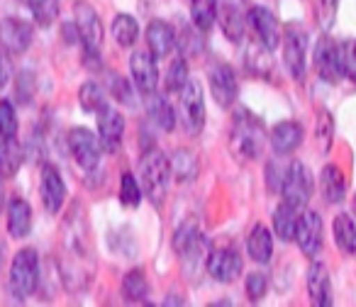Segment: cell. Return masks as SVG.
Listing matches in <instances>:
<instances>
[{
    "label": "cell",
    "instance_id": "cell-8",
    "mask_svg": "<svg viewBox=\"0 0 356 307\" xmlns=\"http://www.w3.org/2000/svg\"><path fill=\"white\" fill-rule=\"evenodd\" d=\"M283 200L291 203L293 208L305 210V205L310 203L312 198V174L302 161H293L288 166L286 174V183H283Z\"/></svg>",
    "mask_w": 356,
    "mask_h": 307
},
{
    "label": "cell",
    "instance_id": "cell-53",
    "mask_svg": "<svg viewBox=\"0 0 356 307\" xmlns=\"http://www.w3.org/2000/svg\"><path fill=\"white\" fill-rule=\"evenodd\" d=\"M3 258H6V251H3V244H0V268H3Z\"/></svg>",
    "mask_w": 356,
    "mask_h": 307
},
{
    "label": "cell",
    "instance_id": "cell-25",
    "mask_svg": "<svg viewBox=\"0 0 356 307\" xmlns=\"http://www.w3.org/2000/svg\"><path fill=\"white\" fill-rule=\"evenodd\" d=\"M218 20L220 27H222L225 37L234 44H242L244 37H247V17L242 15V10L229 3H225L222 8H218Z\"/></svg>",
    "mask_w": 356,
    "mask_h": 307
},
{
    "label": "cell",
    "instance_id": "cell-4",
    "mask_svg": "<svg viewBox=\"0 0 356 307\" xmlns=\"http://www.w3.org/2000/svg\"><path fill=\"white\" fill-rule=\"evenodd\" d=\"M40 254L37 249L25 247L15 254L10 263V290L17 300H27L40 288Z\"/></svg>",
    "mask_w": 356,
    "mask_h": 307
},
{
    "label": "cell",
    "instance_id": "cell-5",
    "mask_svg": "<svg viewBox=\"0 0 356 307\" xmlns=\"http://www.w3.org/2000/svg\"><path fill=\"white\" fill-rule=\"evenodd\" d=\"M312 66H315L317 76L327 83H339L346 76L344 71V49L337 44L332 37H320L312 49Z\"/></svg>",
    "mask_w": 356,
    "mask_h": 307
},
{
    "label": "cell",
    "instance_id": "cell-9",
    "mask_svg": "<svg viewBox=\"0 0 356 307\" xmlns=\"http://www.w3.org/2000/svg\"><path fill=\"white\" fill-rule=\"evenodd\" d=\"M296 242L307 258L320 256L322 244H325V229H322V217L315 210H302L300 213L296 227Z\"/></svg>",
    "mask_w": 356,
    "mask_h": 307
},
{
    "label": "cell",
    "instance_id": "cell-38",
    "mask_svg": "<svg viewBox=\"0 0 356 307\" xmlns=\"http://www.w3.org/2000/svg\"><path fill=\"white\" fill-rule=\"evenodd\" d=\"M32 10V17L37 20V25L47 27L54 22L56 13H59V0H25Z\"/></svg>",
    "mask_w": 356,
    "mask_h": 307
},
{
    "label": "cell",
    "instance_id": "cell-13",
    "mask_svg": "<svg viewBox=\"0 0 356 307\" xmlns=\"http://www.w3.org/2000/svg\"><path fill=\"white\" fill-rule=\"evenodd\" d=\"M32 25L20 17H6L0 22V47L6 49V54H25L32 44Z\"/></svg>",
    "mask_w": 356,
    "mask_h": 307
},
{
    "label": "cell",
    "instance_id": "cell-50",
    "mask_svg": "<svg viewBox=\"0 0 356 307\" xmlns=\"http://www.w3.org/2000/svg\"><path fill=\"white\" fill-rule=\"evenodd\" d=\"M10 61H8V56L6 54H0V90L6 88L8 85V81H10Z\"/></svg>",
    "mask_w": 356,
    "mask_h": 307
},
{
    "label": "cell",
    "instance_id": "cell-20",
    "mask_svg": "<svg viewBox=\"0 0 356 307\" xmlns=\"http://www.w3.org/2000/svg\"><path fill=\"white\" fill-rule=\"evenodd\" d=\"M302 137H305V129H302V124L296 122V119H283V122L273 124L271 134H268L273 151H276L278 156H288V154L296 151L302 144Z\"/></svg>",
    "mask_w": 356,
    "mask_h": 307
},
{
    "label": "cell",
    "instance_id": "cell-47",
    "mask_svg": "<svg viewBox=\"0 0 356 307\" xmlns=\"http://www.w3.org/2000/svg\"><path fill=\"white\" fill-rule=\"evenodd\" d=\"M332 132H334V119L327 110H322L320 117H317V139L322 142V149H330V142H332Z\"/></svg>",
    "mask_w": 356,
    "mask_h": 307
},
{
    "label": "cell",
    "instance_id": "cell-6",
    "mask_svg": "<svg viewBox=\"0 0 356 307\" xmlns=\"http://www.w3.org/2000/svg\"><path fill=\"white\" fill-rule=\"evenodd\" d=\"M66 144H69V151L74 156V161L86 171V174H93L100 166V154H103V147H100V139L95 137L90 129L86 127H74L66 137Z\"/></svg>",
    "mask_w": 356,
    "mask_h": 307
},
{
    "label": "cell",
    "instance_id": "cell-12",
    "mask_svg": "<svg viewBox=\"0 0 356 307\" xmlns=\"http://www.w3.org/2000/svg\"><path fill=\"white\" fill-rule=\"evenodd\" d=\"M181 113L191 134H198L205 124V95L198 81H188L181 90Z\"/></svg>",
    "mask_w": 356,
    "mask_h": 307
},
{
    "label": "cell",
    "instance_id": "cell-11",
    "mask_svg": "<svg viewBox=\"0 0 356 307\" xmlns=\"http://www.w3.org/2000/svg\"><path fill=\"white\" fill-rule=\"evenodd\" d=\"M98 139L103 151L108 154H118L122 147V137H124V117L118 108L105 103L98 110Z\"/></svg>",
    "mask_w": 356,
    "mask_h": 307
},
{
    "label": "cell",
    "instance_id": "cell-14",
    "mask_svg": "<svg viewBox=\"0 0 356 307\" xmlns=\"http://www.w3.org/2000/svg\"><path fill=\"white\" fill-rule=\"evenodd\" d=\"M129 69H132V78L137 83V90L144 95L154 93L159 88V69H156V56L152 51L137 49L129 56Z\"/></svg>",
    "mask_w": 356,
    "mask_h": 307
},
{
    "label": "cell",
    "instance_id": "cell-40",
    "mask_svg": "<svg viewBox=\"0 0 356 307\" xmlns=\"http://www.w3.org/2000/svg\"><path fill=\"white\" fill-rule=\"evenodd\" d=\"M120 203L124 208H137L142 203V185L137 183L132 174H122V179H120Z\"/></svg>",
    "mask_w": 356,
    "mask_h": 307
},
{
    "label": "cell",
    "instance_id": "cell-35",
    "mask_svg": "<svg viewBox=\"0 0 356 307\" xmlns=\"http://www.w3.org/2000/svg\"><path fill=\"white\" fill-rule=\"evenodd\" d=\"M122 295L127 297L129 302L147 300L149 283H147V276H144L142 268H132V271H129L127 276L122 278Z\"/></svg>",
    "mask_w": 356,
    "mask_h": 307
},
{
    "label": "cell",
    "instance_id": "cell-19",
    "mask_svg": "<svg viewBox=\"0 0 356 307\" xmlns=\"http://www.w3.org/2000/svg\"><path fill=\"white\" fill-rule=\"evenodd\" d=\"M210 90H213L215 103L222 105V108H229L237 100L239 95L237 76H234V71L227 64H215L210 69Z\"/></svg>",
    "mask_w": 356,
    "mask_h": 307
},
{
    "label": "cell",
    "instance_id": "cell-54",
    "mask_svg": "<svg viewBox=\"0 0 356 307\" xmlns=\"http://www.w3.org/2000/svg\"><path fill=\"white\" fill-rule=\"evenodd\" d=\"M354 215H356V195H354Z\"/></svg>",
    "mask_w": 356,
    "mask_h": 307
},
{
    "label": "cell",
    "instance_id": "cell-52",
    "mask_svg": "<svg viewBox=\"0 0 356 307\" xmlns=\"http://www.w3.org/2000/svg\"><path fill=\"white\" fill-rule=\"evenodd\" d=\"M163 305H184V300H181V297H168Z\"/></svg>",
    "mask_w": 356,
    "mask_h": 307
},
{
    "label": "cell",
    "instance_id": "cell-1",
    "mask_svg": "<svg viewBox=\"0 0 356 307\" xmlns=\"http://www.w3.org/2000/svg\"><path fill=\"white\" fill-rule=\"evenodd\" d=\"M61 249H64V281L71 288H86L93 276V244H90L88 217L81 203H74L61 227Z\"/></svg>",
    "mask_w": 356,
    "mask_h": 307
},
{
    "label": "cell",
    "instance_id": "cell-48",
    "mask_svg": "<svg viewBox=\"0 0 356 307\" xmlns=\"http://www.w3.org/2000/svg\"><path fill=\"white\" fill-rule=\"evenodd\" d=\"M110 93H113L120 103L134 105V93H132V88H129V83L122 78V76H113V78H110Z\"/></svg>",
    "mask_w": 356,
    "mask_h": 307
},
{
    "label": "cell",
    "instance_id": "cell-29",
    "mask_svg": "<svg viewBox=\"0 0 356 307\" xmlns=\"http://www.w3.org/2000/svg\"><path fill=\"white\" fill-rule=\"evenodd\" d=\"M247 251L257 263H268L273 256V239L264 224H254L247 237Z\"/></svg>",
    "mask_w": 356,
    "mask_h": 307
},
{
    "label": "cell",
    "instance_id": "cell-16",
    "mask_svg": "<svg viewBox=\"0 0 356 307\" xmlns=\"http://www.w3.org/2000/svg\"><path fill=\"white\" fill-rule=\"evenodd\" d=\"M210 251H213V249H210L208 239L200 234L193 244H188L184 251L178 254V256H181V271H184V278H188L193 285H198L200 276H203V271L208 268Z\"/></svg>",
    "mask_w": 356,
    "mask_h": 307
},
{
    "label": "cell",
    "instance_id": "cell-45",
    "mask_svg": "<svg viewBox=\"0 0 356 307\" xmlns=\"http://www.w3.org/2000/svg\"><path fill=\"white\" fill-rule=\"evenodd\" d=\"M244 288H247V297L252 302H259L264 295H266V290H268V278L264 276L261 271H257V273H249L247 276V283H244Z\"/></svg>",
    "mask_w": 356,
    "mask_h": 307
},
{
    "label": "cell",
    "instance_id": "cell-7",
    "mask_svg": "<svg viewBox=\"0 0 356 307\" xmlns=\"http://www.w3.org/2000/svg\"><path fill=\"white\" fill-rule=\"evenodd\" d=\"M74 27L79 32V42L86 47V54L98 56L100 44H103V22L98 13L88 3H79L74 8Z\"/></svg>",
    "mask_w": 356,
    "mask_h": 307
},
{
    "label": "cell",
    "instance_id": "cell-21",
    "mask_svg": "<svg viewBox=\"0 0 356 307\" xmlns=\"http://www.w3.org/2000/svg\"><path fill=\"white\" fill-rule=\"evenodd\" d=\"M307 295H310L315 307H332V285H330V271L322 261L310 263L307 271Z\"/></svg>",
    "mask_w": 356,
    "mask_h": 307
},
{
    "label": "cell",
    "instance_id": "cell-31",
    "mask_svg": "<svg viewBox=\"0 0 356 307\" xmlns=\"http://www.w3.org/2000/svg\"><path fill=\"white\" fill-rule=\"evenodd\" d=\"M300 213L302 210L293 208V205L286 203V200H283V205L276 208V213H273V229H276L281 242H293V239H296V227H298Z\"/></svg>",
    "mask_w": 356,
    "mask_h": 307
},
{
    "label": "cell",
    "instance_id": "cell-10",
    "mask_svg": "<svg viewBox=\"0 0 356 307\" xmlns=\"http://www.w3.org/2000/svg\"><path fill=\"white\" fill-rule=\"evenodd\" d=\"M305 56H307V37L298 25H286L283 30V61L288 74L296 81L305 76Z\"/></svg>",
    "mask_w": 356,
    "mask_h": 307
},
{
    "label": "cell",
    "instance_id": "cell-23",
    "mask_svg": "<svg viewBox=\"0 0 356 307\" xmlns=\"http://www.w3.org/2000/svg\"><path fill=\"white\" fill-rule=\"evenodd\" d=\"M32 232V208L25 198H13L8 203V234L13 239H25Z\"/></svg>",
    "mask_w": 356,
    "mask_h": 307
},
{
    "label": "cell",
    "instance_id": "cell-49",
    "mask_svg": "<svg viewBox=\"0 0 356 307\" xmlns=\"http://www.w3.org/2000/svg\"><path fill=\"white\" fill-rule=\"evenodd\" d=\"M344 71L351 81H356V40H349L344 47Z\"/></svg>",
    "mask_w": 356,
    "mask_h": 307
},
{
    "label": "cell",
    "instance_id": "cell-2",
    "mask_svg": "<svg viewBox=\"0 0 356 307\" xmlns=\"http://www.w3.org/2000/svg\"><path fill=\"white\" fill-rule=\"evenodd\" d=\"M264 119L254 115L249 108H237L232 115V129H229V151L239 164H249L261 156L264 149Z\"/></svg>",
    "mask_w": 356,
    "mask_h": 307
},
{
    "label": "cell",
    "instance_id": "cell-46",
    "mask_svg": "<svg viewBox=\"0 0 356 307\" xmlns=\"http://www.w3.org/2000/svg\"><path fill=\"white\" fill-rule=\"evenodd\" d=\"M286 174H288V166L278 164V161H268L266 164V183L271 188V193H281L283 183H286Z\"/></svg>",
    "mask_w": 356,
    "mask_h": 307
},
{
    "label": "cell",
    "instance_id": "cell-28",
    "mask_svg": "<svg viewBox=\"0 0 356 307\" xmlns=\"http://www.w3.org/2000/svg\"><path fill=\"white\" fill-rule=\"evenodd\" d=\"M244 64L252 74L261 76V78H268L273 71V56H271V49H268L264 42L254 40L247 44V51H244Z\"/></svg>",
    "mask_w": 356,
    "mask_h": 307
},
{
    "label": "cell",
    "instance_id": "cell-30",
    "mask_svg": "<svg viewBox=\"0 0 356 307\" xmlns=\"http://www.w3.org/2000/svg\"><path fill=\"white\" fill-rule=\"evenodd\" d=\"M322 195H325V200L330 205H337L344 200L346 195V179L344 174L339 171V166L337 164H327L325 169H322Z\"/></svg>",
    "mask_w": 356,
    "mask_h": 307
},
{
    "label": "cell",
    "instance_id": "cell-18",
    "mask_svg": "<svg viewBox=\"0 0 356 307\" xmlns=\"http://www.w3.org/2000/svg\"><path fill=\"white\" fill-rule=\"evenodd\" d=\"M247 22L252 25V30L257 32V40L264 42L271 51L281 44V25H278L276 15H273L268 8H264V6L252 8L247 15Z\"/></svg>",
    "mask_w": 356,
    "mask_h": 307
},
{
    "label": "cell",
    "instance_id": "cell-42",
    "mask_svg": "<svg viewBox=\"0 0 356 307\" xmlns=\"http://www.w3.org/2000/svg\"><path fill=\"white\" fill-rule=\"evenodd\" d=\"M337 8H339V0H315V20L322 32H330L334 27Z\"/></svg>",
    "mask_w": 356,
    "mask_h": 307
},
{
    "label": "cell",
    "instance_id": "cell-43",
    "mask_svg": "<svg viewBox=\"0 0 356 307\" xmlns=\"http://www.w3.org/2000/svg\"><path fill=\"white\" fill-rule=\"evenodd\" d=\"M0 137H17V113L10 100H0Z\"/></svg>",
    "mask_w": 356,
    "mask_h": 307
},
{
    "label": "cell",
    "instance_id": "cell-36",
    "mask_svg": "<svg viewBox=\"0 0 356 307\" xmlns=\"http://www.w3.org/2000/svg\"><path fill=\"white\" fill-rule=\"evenodd\" d=\"M79 103H81V108H83V113H98V110L105 105V90L100 88L98 83L88 81V83L81 85Z\"/></svg>",
    "mask_w": 356,
    "mask_h": 307
},
{
    "label": "cell",
    "instance_id": "cell-27",
    "mask_svg": "<svg viewBox=\"0 0 356 307\" xmlns=\"http://www.w3.org/2000/svg\"><path fill=\"white\" fill-rule=\"evenodd\" d=\"M171 176L178 183H193L200 174V161L191 149H176L171 159Z\"/></svg>",
    "mask_w": 356,
    "mask_h": 307
},
{
    "label": "cell",
    "instance_id": "cell-44",
    "mask_svg": "<svg viewBox=\"0 0 356 307\" xmlns=\"http://www.w3.org/2000/svg\"><path fill=\"white\" fill-rule=\"evenodd\" d=\"M35 74L32 71H22V74H17V81H15V93H17V103L27 105L32 103V95H35Z\"/></svg>",
    "mask_w": 356,
    "mask_h": 307
},
{
    "label": "cell",
    "instance_id": "cell-34",
    "mask_svg": "<svg viewBox=\"0 0 356 307\" xmlns=\"http://www.w3.org/2000/svg\"><path fill=\"white\" fill-rule=\"evenodd\" d=\"M191 20L200 32H208L218 20V0H191Z\"/></svg>",
    "mask_w": 356,
    "mask_h": 307
},
{
    "label": "cell",
    "instance_id": "cell-51",
    "mask_svg": "<svg viewBox=\"0 0 356 307\" xmlns=\"http://www.w3.org/2000/svg\"><path fill=\"white\" fill-rule=\"evenodd\" d=\"M3 203H6V190H3V174H0V213H3Z\"/></svg>",
    "mask_w": 356,
    "mask_h": 307
},
{
    "label": "cell",
    "instance_id": "cell-41",
    "mask_svg": "<svg viewBox=\"0 0 356 307\" xmlns=\"http://www.w3.org/2000/svg\"><path fill=\"white\" fill-rule=\"evenodd\" d=\"M200 234L203 232L198 227V219H186V222L178 224L176 234H173V249H176V254H181L188 244H193Z\"/></svg>",
    "mask_w": 356,
    "mask_h": 307
},
{
    "label": "cell",
    "instance_id": "cell-37",
    "mask_svg": "<svg viewBox=\"0 0 356 307\" xmlns=\"http://www.w3.org/2000/svg\"><path fill=\"white\" fill-rule=\"evenodd\" d=\"M188 81H191L188 78V59H186V56H181V59H176L171 66H168L166 90H171V93H181Z\"/></svg>",
    "mask_w": 356,
    "mask_h": 307
},
{
    "label": "cell",
    "instance_id": "cell-24",
    "mask_svg": "<svg viewBox=\"0 0 356 307\" xmlns=\"http://www.w3.org/2000/svg\"><path fill=\"white\" fill-rule=\"evenodd\" d=\"M25 161V147L17 137H0V174L3 179H13Z\"/></svg>",
    "mask_w": 356,
    "mask_h": 307
},
{
    "label": "cell",
    "instance_id": "cell-17",
    "mask_svg": "<svg viewBox=\"0 0 356 307\" xmlns=\"http://www.w3.org/2000/svg\"><path fill=\"white\" fill-rule=\"evenodd\" d=\"M208 273L220 283H232L242 273V254L237 249H215L208 256Z\"/></svg>",
    "mask_w": 356,
    "mask_h": 307
},
{
    "label": "cell",
    "instance_id": "cell-22",
    "mask_svg": "<svg viewBox=\"0 0 356 307\" xmlns=\"http://www.w3.org/2000/svg\"><path fill=\"white\" fill-rule=\"evenodd\" d=\"M147 44L156 59H163L176 47V32L166 20H152L147 27Z\"/></svg>",
    "mask_w": 356,
    "mask_h": 307
},
{
    "label": "cell",
    "instance_id": "cell-26",
    "mask_svg": "<svg viewBox=\"0 0 356 307\" xmlns=\"http://www.w3.org/2000/svg\"><path fill=\"white\" fill-rule=\"evenodd\" d=\"M147 115H149V122L154 124V127L163 129V132H173V127H176V113H173L171 103H168L166 98H163L161 93H149L147 95Z\"/></svg>",
    "mask_w": 356,
    "mask_h": 307
},
{
    "label": "cell",
    "instance_id": "cell-15",
    "mask_svg": "<svg viewBox=\"0 0 356 307\" xmlns=\"http://www.w3.org/2000/svg\"><path fill=\"white\" fill-rule=\"evenodd\" d=\"M40 193H42V203H44V210L49 215H56L61 208H64L66 185H64V179H61V174H59V169H56V166H51V164L42 166Z\"/></svg>",
    "mask_w": 356,
    "mask_h": 307
},
{
    "label": "cell",
    "instance_id": "cell-39",
    "mask_svg": "<svg viewBox=\"0 0 356 307\" xmlns=\"http://www.w3.org/2000/svg\"><path fill=\"white\" fill-rule=\"evenodd\" d=\"M178 44H181V54L188 59V56H195L200 54V49H203V32L198 30V27H191V25H184V30H181V37H178Z\"/></svg>",
    "mask_w": 356,
    "mask_h": 307
},
{
    "label": "cell",
    "instance_id": "cell-32",
    "mask_svg": "<svg viewBox=\"0 0 356 307\" xmlns=\"http://www.w3.org/2000/svg\"><path fill=\"white\" fill-rule=\"evenodd\" d=\"M332 232H334L337 247L344 254H356V224L349 215L339 213L332 222Z\"/></svg>",
    "mask_w": 356,
    "mask_h": 307
},
{
    "label": "cell",
    "instance_id": "cell-3",
    "mask_svg": "<svg viewBox=\"0 0 356 307\" xmlns=\"http://www.w3.org/2000/svg\"><path fill=\"white\" fill-rule=\"evenodd\" d=\"M139 176H142L144 195L152 200L154 208H161L171 183V161L159 149H147L139 161Z\"/></svg>",
    "mask_w": 356,
    "mask_h": 307
},
{
    "label": "cell",
    "instance_id": "cell-33",
    "mask_svg": "<svg viewBox=\"0 0 356 307\" xmlns=\"http://www.w3.org/2000/svg\"><path fill=\"white\" fill-rule=\"evenodd\" d=\"M113 37H115V42H118L120 47H132L134 42H137V37H139V22L134 20L132 15H124V13H120V15H115V20H113Z\"/></svg>",
    "mask_w": 356,
    "mask_h": 307
}]
</instances>
